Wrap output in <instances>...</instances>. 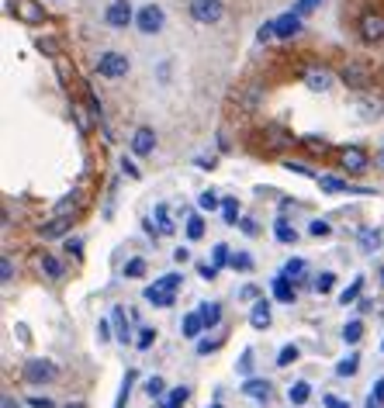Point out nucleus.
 Segmentation results:
<instances>
[{"label": "nucleus", "mask_w": 384, "mask_h": 408, "mask_svg": "<svg viewBox=\"0 0 384 408\" xmlns=\"http://www.w3.org/2000/svg\"><path fill=\"white\" fill-rule=\"evenodd\" d=\"M222 14H225L222 0H191V17L197 24H215L222 21Z\"/></svg>", "instance_id": "20e7f679"}, {"label": "nucleus", "mask_w": 384, "mask_h": 408, "mask_svg": "<svg viewBox=\"0 0 384 408\" xmlns=\"http://www.w3.org/2000/svg\"><path fill=\"white\" fill-rule=\"evenodd\" d=\"M197 274H201L204 281H211V277L218 274V267H215V263H201V267H197Z\"/></svg>", "instance_id": "49530a36"}, {"label": "nucleus", "mask_w": 384, "mask_h": 408, "mask_svg": "<svg viewBox=\"0 0 384 408\" xmlns=\"http://www.w3.org/2000/svg\"><path fill=\"white\" fill-rule=\"evenodd\" d=\"M243 395H246V398H253V402H267V398H270V381H263V377H249V381L243 384Z\"/></svg>", "instance_id": "9b49d317"}, {"label": "nucleus", "mask_w": 384, "mask_h": 408, "mask_svg": "<svg viewBox=\"0 0 384 408\" xmlns=\"http://www.w3.org/2000/svg\"><path fill=\"white\" fill-rule=\"evenodd\" d=\"M42 270H45L49 277H63V263H59L56 256H42Z\"/></svg>", "instance_id": "473e14b6"}, {"label": "nucleus", "mask_w": 384, "mask_h": 408, "mask_svg": "<svg viewBox=\"0 0 384 408\" xmlns=\"http://www.w3.org/2000/svg\"><path fill=\"white\" fill-rule=\"evenodd\" d=\"M187 398H191V391H187V388H174V391H170V398L163 402V408H184Z\"/></svg>", "instance_id": "4be33fe9"}, {"label": "nucleus", "mask_w": 384, "mask_h": 408, "mask_svg": "<svg viewBox=\"0 0 384 408\" xmlns=\"http://www.w3.org/2000/svg\"><path fill=\"white\" fill-rule=\"evenodd\" d=\"M132 381H135V370H128V374H125V381H121V398H118V405L114 408L125 405V398H128V391H132Z\"/></svg>", "instance_id": "79ce46f5"}, {"label": "nucleus", "mask_w": 384, "mask_h": 408, "mask_svg": "<svg viewBox=\"0 0 384 408\" xmlns=\"http://www.w3.org/2000/svg\"><path fill=\"white\" fill-rule=\"evenodd\" d=\"M3 408H21V405H17L14 398H3Z\"/></svg>", "instance_id": "4d7b16f0"}, {"label": "nucleus", "mask_w": 384, "mask_h": 408, "mask_svg": "<svg viewBox=\"0 0 384 408\" xmlns=\"http://www.w3.org/2000/svg\"><path fill=\"white\" fill-rule=\"evenodd\" d=\"M156 284H160V288H167V291H174V295H177V288H181V284H184V277H181V274H167V277H160V281H156Z\"/></svg>", "instance_id": "c9c22d12"}, {"label": "nucleus", "mask_w": 384, "mask_h": 408, "mask_svg": "<svg viewBox=\"0 0 384 408\" xmlns=\"http://www.w3.org/2000/svg\"><path fill=\"white\" fill-rule=\"evenodd\" d=\"M274 228H277V239H281V242H294V239H298V232L288 225V218H277Z\"/></svg>", "instance_id": "c756f323"}, {"label": "nucleus", "mask_w": 384, "mask_h": 408, "mask_svg": "<svg viewBox=\"0 0 384 408\" xmlns=\"http://www.w3.org/2000/svg\"><path fill=\"white\" fill-rule=\"evenodd\" d=\"M360 35H364L367 42H381L384 38V14L367 10V14L360 17Z\"/></svg>", "instance_id": "6e6552de"}, {"label": "nucleus", "mask_w": 384, "mask_h": 408, "mask_svg": "<svg viewBox=\"0 0 384 408\" xmlns=\"http://www.w3.org/2000/svg\"><path fill=\"white\" fill-rule=\"evenodd\" d=\"M308 232H312V235H315V239H325V235H329V232H332V228H329V221H322V218H315V221H312V225H308Z\"/></svg>", "instance_id": "58836bf2"}, {"label": "nucleus", "mask_w": 384, "mask_h": 408, "mask_svg": "<svg viewBox=\"0 0 384 408\" xmlns=\"http://www.w3.org/2000/svg\"><path fill=\"white\" fill-rule=\"evenodd\" d=\"M163 24H167V14H163V7H160V3H146V7H139V14H135V28H139L142 35H160V31H163Z\"/></svg>", "instance_id": "f257e3e1"}, {"label": "nucleus", "mask_w": 384, "mask_h": 408, "mask_svg": "<svg viewBox=\"0 0 384 408\" xmlns=\"http://www.w3.org/2000/svg\"><path fill=\"white\" fill-rule=\"evenodd\" d=\"M360 336H364V325H360V322H357V318H353V322H346V325H343V339H346V343H350V346H353V343H360Z\"/></svg>", "instance_id": "412c9836"}, {"label": "nucleus", "mask_w": 384, "mask_h": 408, "mask_svg": "<svg viewBox=\"0 0 384 408\" xmlns=\"http://www.w3.org/2000/svg\"><path fill=\"white\" fill-rule=\"evenodd\" d=\"M111 325L118 332V343H128V322H125V308H111Z\"/></svg>", "instance_id": "a211bd4d"}, {"label": "nucleus", "mask_w": 384, "mask_h": 408, "mask_svg": "<svg viewBox=\"0 0 384 408\" xmlns=\"http://www.w3.org/2000/svg\"><path fill=\"white\" fill-rule=\"evenodd\" d=\"M284 277H291V281H301V277H305V260H288Z\"/></svg>", "instance_id": "f704fd0d"}, {"label": "nucleus", "mask_w": 384, "mask_h": 408, "mask_svg": "<svg viewBox=\"0 0 384 408\" xmlns=\"http://www.w3.org/2000/svg\"><path fill=\"white\" fill-rule=\"evenodd\" d=\"M31 408H52L49 398H31Z\"/></svg>", "instance_id": "5fc2aeb1"}, {"label": "nucleus", "mask_w": 384, "mask_h": 408, "mask_svg": "<svg viewBox=\"0 0 384 408\" xmlns=\"http://www.w3.org/2000/svg\"><path fill=\"white\" fill-rule=\"evenodd\" d=\"M66 408H84V405H66Z\"/></svg>", "instance_id": "bf43d9fd"}, {"label": "nucleus", "mask_w": 384, "mask_h": 408, "mask_svg": "<svg viewBox=\"0 0 384 408\" xmlns=\"http://www.w3.org/2000/svg\"><path fill=\"white\" fill-rule=\"evenodd\" d=\"M249 363H253V353L246 350V353H243V360H239V374H249Z\"/></svg>", "instance_id": "8fccbe9b"}, {"label": "nucleus", "mask_w": 384, "mask_h": 408, "mask_svg": "<svg viewBox=\"0 0 384 408\" xmlns=\"http://www.w3.org/2000/svg\"><path fill=\"white\" fill-rule=\"evenodd\" d=\"M121 170H125L128 177H142V173L135 170V163H132V159H121Z\"/></svg>", "instance_id": "3c124183"}, {"label": "nucleus", "mask_w": 384, "mask_h": 408, "mask_svg": "<svg viewBox=\"0 0 384 408\" xmlns=\"http://www.w3.org/2000/svg\"><path fill=\"white\" fill-rule=\"evenodd\" d=\"M288 398H291V405H305V402L312 398V388H308L305 381H298V384H291Z\"/></svg>", "instance_id": "aec40b11"}, {"label": "nucleus", "mask_w": 384, "mask_h": 408, "mask_svg": "<svg viewBox=\"0 0 384 408\" xmlns=\"http://www.w3.org/2000/svg\"><path fill=\"white\" fill-rule=\"evenodd\" d=\"M66 228H70V221H66V214H59L49 225H42L38 232H42V239H59V235H66Z\"/></svg>", "instance_id": "2eb2a0df"}, {"label": "nucleus", "mask_w": 384, "mask_h": 408, "mask_svg": "<svg viewBox=\"0 0 384 408\" xmlns=\"http://www.w3.org/2000/svg\"><path fill=\"white\" fill-rule=\"evenodd\" d=\"M260 94H263V91H260L256 84H253V87H246V107H253V104L260 101Z\"/></svg>", "instance_id": "a18cd8bd"}, {"label": "nucleus", "mask_w": 384, "mask_h": 408, "mask_svg": "<svg viewBox=\"0 0 384 408\" xmlns=\"http://www.w3.org/2000/svg\"><path fill=\"white\" fill-rule=\"evenodd\" d=\"M184 232H187V239H201V235H204V221H201V214H191V218H187V228H184Z\"/></svg>", "instance_id": "bb28decb"}, {"label": "nucleus", "mask_w": 384, "mask_h": 408, "mask_svg": "<svg viewBox=\"0 0 384 408\" xmlns=\"http://www.w3.org/2000/svg\"><path fill=\"white\" fill-rule=\"evenodd\" d=\"M125 274H128V277H139V274H142V260H132V263L125 267Z\"/></svg>", "instance_id": "09e8293b"}, {"label": "nucleus", "mask_w": 384, "mask_h": 408, "mask_svg": "<svg viewBox=\"0 0 384 408\" xmlns=\"http://www.w3.org/2000/svg\"><path fill=\"white\" fill-rule=\"evenodd\" d=\"M305 84H308L312 91H318V94H322V91H329V87H332V77H329L325 70H308V73H305Z\"/></svg>", "instance_id": "ddd939ff"}, {"label": "nucleus", "mask_w": 384, "mask_h": 408, "mask_svg": "<svg viewBox=\"0 0 384 408\" xmlns=\"http://www.w3.org/2000/svg\"><path fill=\"white\" fill-rule=\"evenodd\" d=\"M163 388H167V384H163L160 377H153V381H146V395H149V398H163Z\"/></svg>", "instance_id": "a19ab883"}, {"label": "nucleus", "mask_w": 384, "mask_h": 408, "mask_svg": "<svg viewBox=\"0 0 384 408\" xmlns=\"http://www.w3.org/2000/svg\"><path fill=\"white\" fill-rule=\"evenodd\" d=\"M211 408H222V405H211Z\"/></svg>", "instance_id": "052dcab7"}, {"label": "nucleus", "mask_w": 384, "mask_h": 408, "mask_svg": "<svg viewBox=\"0 0 384 408\" xmlns=\"http://www.w3.org/2000/svg\"><path fill=\"white\" fill-rule=\"evenodd\" d=\"M153 149H156V132L146 128V125L135 128V135H132V152H135V156H149Z\"/></svg>", "instance_id": "1a4fd4ad"}, {"label": "nucleus", "mask_w": 384, "mask_h": 408, "mask_svg": "<svg viewBox=\"0 0 384 408\" xmlns=\"http://www.w3.org/2000/svg\"><path fill=\"white\" fill-rule=\"evenodd\" d=\"M153 339H156V332H153V329H142V332H139V339H135V346H139V350H149V346H153Z\"/></svg>", "instance_id": "37998d69"}, {"label": "nucleus", "mask_w": 384, "mask_h": 408, "mask_svg": "<svg viewBox=\"0 0 384 408\" xmlns=\"http://www.w3.org/2000/svg\"><path fill=\"white\" fill-rule=\"evenodd\" d=\"M239 228H243V232H246V235H256V232H260V228H256V221H253V218H243V225H239Z\"/></svg>", "instance_id": "de8ad7c7"}, {"label": "nucleus", "mask_w": 384, "mask_h": 408, "mask_svg": "<svg viewBox=\"0 0 384 408\" xmlns=\"http://www.w3.org/2000/svg\"><path fill=\"white\" fill-rule=\"evenodd\" d=\"M232 267L236 270H253V256L249 253H232Z\"/></svg>", "instance_id": "ea45409f"}, {"label": "nucleus", "mask_w": 384, "mask_h": 408, "mask_svg": "<svg viewBox=\"0 0 384 408\" xmlns=\"http://www.w3.org/2000/svg\"><path fill=\"white\" fill-rule=\"evenodd\" d=\"M378 166H384V149H381V152H378Z\"/></svg>", "instance_id": "13d9d810"}, {"label": "nucleus", "mask_w": 384, "mask_h": 408, "mask_svg": "<svg viewBox=\"0 0 384 408\" xmlns=\"http://www.w3.org/2000/svg\"><path fill=\"white\" fill-rule=\"evenodd\" d=\"M24 381L28 384H49V381H56V367L49 360H31L24 367Z\"/></svg>", "instance_id": "0eeeda50"}, {"label": "nucleus", "mask_w": 384, "mask_h": 408, "mask_svg": "<svg viewBox=\"0 0 384 408\" xmlns=\"http://www.w3.org/2000/svg\"><path fill=\"white\" fill-rule=\"evenodd\" d=\"M197 207H201V211H215V207H222V201H218L211 191H204V194L197 198Z\"/></svg>", "instance_id": "4c0bfd02"}, {"label": "nucleus", "mask_w": 384, "mask_h": 408, "mask_svg": "<svg viewBox=\"0 0 384 408\" xmlns=\"http://www.w3.org/2000/svg\"><path fill=\"white\" fill-rule=\"evenodd\" d=\"M156 225H160V232H163V235H170V232H174V221H170V214H167V207H163V204L156 207Z\"/></svg>", "instance_id": "7c9ffc66"}, {"label": "nucleus", "mask_w": 384, "mask_h": 408, "mask_svg": "<svg viewBox=\"0 0 384 408\" xmlns=\"http://www.w3.org/2000/svg\"><path fill=\"white\" fill-rule=\"evenodd\" d=\"M66 246H70L73 256H80V239H66Z\"/></svg>", "instance_id": "864d4df0"}, {"label": "nucleus", "mask_w": 384, "mask_h": 408, "mask_svg": "<svg viewBox=\"0 0 384 408\" xmlns=\"http://www.w3.org/2000/svg\"><path fill=\"white\" fill-rule=\"evenodd\" d=\"M104 21H107L111 28H128V24L135 21V7H132L128 0H111L107 10H104Z\"/></svg>", "instance_id": "39448f33"}, {"label": "nucleus", "mask_w": 384, "mask_h": 408, "mask_svg": "<svg viewBox=\"0 0 384 408\" xmlns=\"http://www.w3.org/2000/svg\"><path fill=\"white\" fill-rule=\"evenodd\" d=\"M128 70H132V63H128V56H121V52H104V56H97V73L107 77V80H121V77H128Z\"/></svg>", "instance_id": "f03ea898"}, {"label": "nucleus", "mask_w": 384, "mask_h": 408, "mask_svg": "<svg viewBox=\"0 0 384 408\" xmlns=\"http://www.w3.org/2000/svg\"><path fill=\"white\" fill-rule=\"evenodd\" d=\"M339 77H343V84L350 91H367V84H371V70H367L364 59H346L343 70H339Z\"/></svg>", "instance_id": "7ed1b4c3"}, {"label": "nucleus", "mask_w": 384, "mask_h": 408, "mask_svg": "<svg viewBox=\"0 0 384 408\" xmlns=\"http://www.w3.org/2000/svg\"><path fill=\"white\" fill-rule=\"evenodd\" d=\"M10 277H14V267H10V256H3V260H0V281L10 284Z\"/></svg>", "instance_id": "c03bdc74"}, {"label": "nucleus", "mask_w": 384, "mask_h": 408, "mask_svg": "<svg viewBox=\"0 0 384 408\" xmlns=\"http://www.w3.org/2000/svg\"><path fill=\"white\" fill-rule=\"evenodd\" d=\"M274 298H277L281 305H291V301H294V281H291V277L281 274V277L274 281Z\"/></svg>", "instance_id": "f8f14e48"}, {"label": "nucleus", "mask_w": 384, "mask_h": 408, "mask_svg": "<svg viewBox=\"0 0 384 408\" xmlns=\"http://www.w3.org/2000/svg\"><path fill=\"white\" fill-rule=\"evenodd\" d=\"M360 246L371 253V249H378V246H381V235H378V232H371V228H364V232H360Z\"/></svg>", "instance_id": "2f4dec72"}, {"label": "nucleus", "mask_w": 384, "mask_h": 408, "mask_svg": "<svg viewBox=\"0 0 384 408\" xmlns=\"http://www.w3.org/2000/svg\"><path fill=\"white\" fill-rule=\"evenodd\" d=\"M267 139H270V146H274V149H284V146H294L291 132H284V128H277V125H270V128H267Z\"/></svg>", "instance_id": "6ab92c4d"}, {"label": "nucleus", "mask_w": 384, "mask_h": 408, "mask_svg": "<svg viewBox=\"0 0 384 408\" xmlns=\"http://www.w3.org/2000/svg\"><path fill=\"white\" fill-rule=\"evenodd\" d=\"M274 31H277V38H294L298 31H301V14H284V17H277L274 21Z\"/></svg>", "instance_id": "9d476101"}, {"label": "nucleus", "mask_w": 384, "mask_h": 408, "mask_svg": "<svg viewBox=\"0 0 384 408\" xmlns=\"http://www.w3.org/2000/svg\"><path fill=\"white\" fill-rule=\"evenodd\" d=\"M249 322H253V329H267L270 325V301H256L249 311Z\"/></svg>", "instance_id": "dca6fc26"}, {"label": "nucleus", "mask_w": 384, "mask_h": 408, "mask_svg": "<svg viewBox=\"0 0 384 408\" xmlns=\"http://www.w3.org/2000/svg\"><path fill=\"white\" fill-rule=\"evenodd\" d=\"M146 301H153V305H160V308H170L174 305V291L153 284V288H146Z\"/></svg>", "instance_id": "4468645a"}, {"label": "nucleus", "mask_w": 384, "mask_h": 408, "mask_svg": "<svg viewBox=\"0 0 384 408\" xmlns=\"http://www.w3.org/2000/svg\"><path fill=\"white\" fill-rule=\"evenodd\" d=\"M360 291H364V277H357V281L339 295V301H343V305H350V301H357V298H360Z\"/></svg>", "instance_id": "393cba45"}, {"label": "nucleus", "mask_w": 384, "mask_h": 408, "mask_svg": "<svg viewBox=\"0 0 384 408\" xmlns=\"http://www.w3.org/2000/svg\"><path fill=\"white\" fill-rule=\"evenodd\" d=\"M288 170H294V173H301V177H315L308 166H301V163H288Z\"/></svg>", "instance_id": "603ef678"}, {"label": "nucleus", "mask_w": 384, "mask_h": 408, "mask_svg": "<svg viewBox=\"0 0 384 408\" xmlns=\"http://www.w3.org/2000/svg\"><path fill=\"white\" fill-rule=\"evenodd\" d=\"M197 315H201L204 329H211V325H218V322H222V308L215 305V301H204V305L197 308Z\"/></svg>", "instance_id": "f3484780"}, {"label": "nucleus", "mask_w": 384, "mask_h": 408, "mask_svg": "<svg viewBox=\"0 0 384 408\" xmlns=\"http://www.w3.org/2000/svg\"><path fill=\"white\" fill-rule=\"evenodd\" d=\"M339 163H343V170H346V173H364V170H367V163H371V156H367L360 146H346V149L339 152Z\"/></svg>", "instance_id": "423d86ee"}, {"label": "nucleus", "mask_w": 384, "mask_h": 408, "mask_svg": "<svg viewBox=\"0 0 384 408\" xmlns=\"http://www.w3.org/2000/svg\"><path fill=\"white\" fill-rule=\"evenodd\" d=\"M201 329H204L201 315H187V318H184V336H187V339H197V336H201Z\"/></svg>", "instance_id": "5701e85b"}, {"label": "nucleus", "mask_w": 384, "mask_h": 408, "mask_svg": "<svg viewBox=\"0 0 384 408\" xmlns=\"http://www.w3.org/2000/svg\"><path fill=\"white\" fill-rule=\"evenodd\" d=\"M211 263H215V267H225V263H232V253H229V246H225V242H218V246L211 249Z\"/></svg>", "instance_id": "b1692460"}, {"label": "nucleus", "mask_w": 384, "mask_h": 408, "mask_svg": "<svg viewBox=\"0 0 384 408\" xmlns=\"http://www.w3.org/2000/svg\"><path fill=\"white\" fill-rule=\"evenodd\" d=\"M325 405H329V408H350V405H346V402H336V398H332V395H329V398H325Z\"/></svg>", "instance_id": "6e6d98bb"}, {"label": "nucleus", "mask_w": 384, "mask_h": 408, "mask_svg": "<svg viewBox=\"0 0 384 408\" xmlns=\"http://www.w3.org/2000/svg\"><path fill=\"white\" fill-rule=\"evenodd\" d=\"M332 284H336V277H332V274H318L312 288H315L318 295H329V291H332Z\"/></svg>", "instance_id": "72a5a7b5"}, {"label": "nucleus", "mask_w": 384, "mask_h": 408, "mask_svg": "<svg viewBox=\"0 0 384 408\" xmlns=\"http://www.w3.org/2000/svg\"><path fill=\"white\" fill-rule=\"evenodd\" d=\"M222 214H225L229 225H236V221H239V201H236V198H225V201H222Z\"/></svg>", "instance_id": "a878e982"}, {"label": "nucleus", "mask_w": 384, "mask_h": 408, "mask_svg": "<svg viewBox=\"0 0 384 408\" xmlns=\"http://www.w3.org/2000/svg\"><path fill=\"white\" fill-rule=\"evenodd\" d=\"M17 14L24 17V21H42V10L31 3V0H21V7H17Z\"/></svg>", "instance_id": "cd10ccee"}, {"label": "nucleus", "mask_w": 384, "mask_h": 408, "mask_svg": "<svg viewBox=\"0 0 384 408\" xmlns=\"http://www.w3.org/2000/svg\"><path fill=\"white\" fill-rule=\"evenodd\" d=\"M298 360V346H284L281 353H277V367H291Z\"/></svg>", "instance_id": "e433bc0d"}, {"label": "nucleus", "mask_w": 384, "mask_h": 408, "mask_svg": "<svg viewBox=\"0 0 384 408\" xmlns=\"http://www.w3.org/2000/svg\"><path fill=\"white\" fill-rule=\"evenodd\" d=\"M357 367H360V360H357V356H346V360H339L336 374H339V377H353V374H357Z\"/></svg>", "instance_id": "c85d7f7f"}]
</instances>
